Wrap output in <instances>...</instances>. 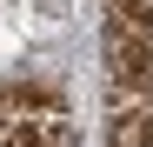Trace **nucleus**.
Returning <instances> with one entry per match:
<instances>
[{
    "mask_svg": "<svg viewBox=\"0 0 153 147\" xmlns=\"http://www.w3.org/2000/svg\"><path fill=\"white\" fill-rule=\"evenodd\" d=\"M100 54H107V100L120 114H133L153 94V34L133 27V20L107 14V34H100Z\"/></svg>",
    "mask_w": 153,
    "mask_h": 147,
    "instance_id": "f257e3e1",
    "label": "nucleus"
}]
</instances>
